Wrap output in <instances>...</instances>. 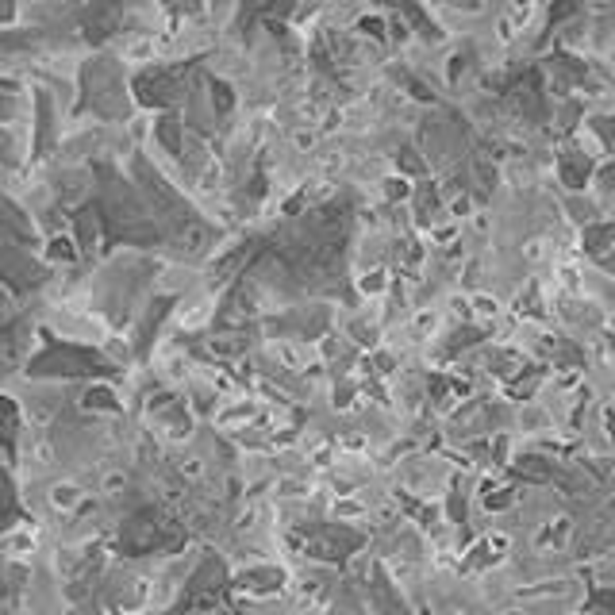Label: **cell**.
<instances>
[{
	"mask_svg": "<svg viewBox=\"0 0 615 615\" xmlns=\"http://www.w3.org/2000/svg\"><path fill=\"white\" fill-rule=\"evenodd\" d=\"M135 97L143 100V104H158V108L177 104V97H181V74L154 70V74L135 77Z\"/></svg>",
	"mask_w": 615,
	"mask_h": 615,
	"instance_id": "5b68a950",
	"label": "cell"
},
{
	"mask_svg": "<svg viewBox=\"0 0 615 615\" xmlns=\"http://www.w3.org/2000/svg\"><path fill=\"white\" fill-rule=\"evenodd\" d=\"M12 12H16L12 0H0V20H12Z\"/></svg>",
	"mask_w": 615,
	"mask_h": 615,
	"instance_id": "5bb4252c",
	"label": "cell"
},
{
	"mask_svg": "<svg viewBox=\"0 0 615 615\" xmlns=\"http://www.w3.org/2000/svg\"><path fill=\"white\" fill-rule=\"evenodd\" d=\"M16 435H20V408L8 396H0V446L8 454H16Z\"/></svg>",
	"mask_w": 615,
	"mask_h": 615,
	"instance_id": "ba28073f",
	"label": "cell"
},
{
	"mask_svg": "<svg viewBox=\"0 0 615 615\" xmlns=\"http://www.w3.org/2000/svg\"><path fill=\"white\" fill-rule=\"evenodd\" d=\"M173 550V546H181V531L170 527L162 516H154V512H139V516H131L123 523L120 531V550L123 554H150V550Z\"/></svg>",
	"mask_w": 615,
	"mask_h": 615,
	"instance_id": "7a4b0ae2",
	"label": "cell"
},
{
	"mask_svg": "<svg viewBox=\"0 0 615 615\" xmlns=\"http://www.w3.org/2000/svg\"><path fill=\"white\" fill-rule=\"evenodd\" d=\"M116 27H120V8H116V4H93V8H89V16H85V31H89L93 43L108 39Z\"/></svg>",
	"mask_w": 615,
	"mask_h": 615,
	"instance_id": "52a82bcc",
	"label": "cell"
},
{
	"mask_svg": "<svg viewBox=\"0 0 615 615\" xmlns=\"http://www.w3.org/2000/svg\"><path fill=\"white\" fill-rule=\"evenodd\" d=\"M589 612L596 615H615V589H600L589 596Z\"/></svg>",
	"mask_w": 615,
	"mask_h": 615,
	"instance_id": "8fae6325",
	"label": "cell"
},
{
	"mask_svg": "<svg viewBox=\"0 0 615 615\" xmlns=\"http://www.w3.org/2000/svg\"><path fill=\"white\" fill-rule=\"evenodd\" d=\"M85 404H89V408H116V400L108 393H89L85 396Z\"/></svg>",
	"mask_w": 615,
	"mask_h": 615,
	"instance_id": "4fadbf2b",
	"label": "cell"
},
{
	"mask_svg": "<svg viewBox=\"0 0 615 615\" xmlns=\"http://www.w3.org/2000/svg\"><path fill=\"white\" fill-rule=\"evenodd\" d=\"M0 235H8V239H27V227H24L20 208L8 204L4 197H0Z\"/></svg>",
	"mask_w": 615,
	"mask_h": 615,
	"instance_id": "9c48e42d",
	"label": "cell"
},
{
	"mask_svg": "<svg viewBox=\"0 0 615 615\" xmlns=\"http://www.w3.org/2000/svg\"><path fill=\"white\" fill-rule=\"evenodd\" d=\"M308 550L316 554V558H331V562H339L346 554H354L362 539L354 535V531H346V527H316L312 535H308Z\"/></svg>",
	"mask_w": 615,
	"mask_h": 615,
	"instance_id": "8992f818",
	"label": "cell"
},
{
	"mask_svg": "<svg viewBox=\"0 0 615 615\" xmlns=\"http://www.w3.org/2000/svg\"><path fill=\"white\" fill-rule=\"evenodd\" d=\"M227 585V569L220 558H204V566L193 573L189 589L181 596V612H204V608H216V600L223 596Z\"/></svg>",
	"mask_w": 615,
	"mask_h": 615,
	"instance_id": "3957f363",
	"label": "cell"
},
{
	"mask_svg": "<svg viewBox=\"0 0 615 615\" xmlns=\"http://www.w3.org/2000/svg\"><path fill=\"white\" fill-rule=\"evenodd\" d=\"M31 373H39V377H108L112 366L100 358L97 350H85V346H70V343H50L31 362Z\"/></svg>",
	"mask_w": 615,
	"mask_h": 615,
	"instance_id": "6da1fadb",
	"label": "cell"
},
{
	"mask_svg": "<svg viewBox=\"0 0 615 615\" xmlns=\"http://www.w3.org/2000/svg\"><path fill=\"white\" fill-rule=\"evenodd\" d=\"M16 516V496H12V485H8V473H0V527Z\"/></svg>",
	"mask_w": 615,
	"mask_h": 615,
	"instance_id": "30bf717a",
	"label": "cell"
},
{
	"mask_svg": "<svg viewBox=\"0 0 615 615\" xmlns=\"http://www.w3.org/2000/svg\"><path fill=\"white\" fill-rule=\"evenodd\" d=\"M47 277V270L39 262H31V254L16 250V246H0V281L12 293H27Z\"/></svg>",
	"mask_w": 615,
	"mask_h": 615,
	"instance_id": "277c9868",
	"label": "cell"
},
{
	"mask_svg": "<svg viewBox=\"0 0 615 615\" xmlns=\"http://www.w3.org/2000/svg\"><path fill=\"white\" fill-rule=\"evenodd\" d=\"M50 258H62V262H74V243H66V239H54L50 243Z\"/></svg>",
	"mask_w": 615,
	"mask_h": 615,
	"instance_id": "7c38bea8",
	"label": "cell"
}]
</instances>
